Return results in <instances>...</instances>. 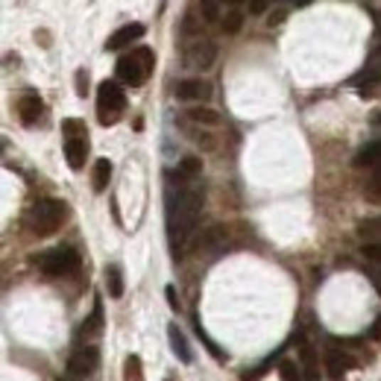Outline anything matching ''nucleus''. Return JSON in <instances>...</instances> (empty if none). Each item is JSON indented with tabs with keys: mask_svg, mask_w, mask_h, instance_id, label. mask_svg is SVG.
<instances>
[{
	"mask_svg": "<svg viewBox=\"0 0 381 381\" xmlns=\"http://www.w3.org/2000/svg\"><path fill=\"white\" fill-rule=\"evenodd\" d=\"M56 381H77V375H62V378H56Z\"/></svg>",
	"mask_w": 381,
	"mask_h": 381,
	"instance_id": "obj_36",
	"label": "nucleus"
},
{
	"mask_svg": "<svg viewBox=\"0 0 381 381\" xmlns=\"http://www.w3.org/2000/svg\"><path fill=\"white\" fill-rule=\"evenodd\" d=\"M124 112H127V94H124V88L117 85V82H112V80H106L100 85V91H97V121L103 127H112V124L121 121Z\"/></svg>",
	"mask_w": 381,
	"mask_h": 381,
	"instance_id": "obj_4",
	"label": "nucleus"
},
{
	"mask_svg": "<svg viewBox=\"0 0 381 381\" xmlns=\"http://www.w3.org/2000/svg\"><path fill=\"white\" fill-rule=\"evenodd\" d=\"M106 291L112 299H121L124 296V276H121V267H106Z\"/></svg>",
	"mask_w": 381,
	"mask_h": 381,
	"instance_id": "obj_20",
	"label": "nucleus"
},
{
	"mask_svg": "<svg viewBox=\"0 0 381 381\" xmlns=\"http://www.w3.org/2000/svg\"><path fill=\"white\" fill-rule=\"evenodd\" d=\"M218 59V44L208 41V38H197L194 44L185 47V65L194 68V70H208Z\"/></svg>",
	"mask_w": 381,
	"mask_h": 381,
	"instance_id": "obj_8",
	"label": "nucleus"
},
{
	"mask_svg": "<svg viewBox=\"0 0 381 381\" xmlns=\"http://www.w3.org/2000/svg\"><path fill=\"white\" fill-rule=\"evenodd\" d=\"M200 171H203V161H200V159H194V156H188V159H182V161H179V168H176V179H179V182H190V179H197V176H200Z\"/></svg>",
	"mask_w": 381,
	"mask_h": 381,
	"instance_id": "obj_19",
	"label": "nucleus"
},
{
	"mask_svg": "<svg viewBox=\"0 0 381 381\" xmlns=\"http://www.w3.org/2000/svg\"><path fill=\"white\" fill-rule=\"evenodd\" d=\"M124 381H144V364L138 355H129L124 364Z\"/></svg>",
	"mask_w": 381,
	"mask_h": 381,
	"instance_id": "obj_23",
	"label": "nucleus"
},
{
	"mask_svg": "<svg viewBox=\"0 0 381 381\" xmlns=\"http://www.w3.org/2000/svg\"><path fill=\"white\" fill-rule=\"evenodd\" d=\"M294 4H296V6H302V4H311V0H294Z\"/></svg>",
	"mask_w": 381,
	"mask_h": 381,
	"instance_id": "obj_37",
	"label": "nucleus"
},
{
	"mask_svg": "<svg viewBox=\"0 0 381 381\" xmlns=\"http://www.w3.org/2000/svg\"><path fill=\"white\" fill-rule=\"evenodd\" d=\"M279 375H281V381H302V367H299L296 361H288V358H284V361L279 364Z\"/></svg>",
	"mask_w": 381,
	"mask_h": 381,
	"instance_id": "obj_24",
	"label": "nucleus"
},
{
	"mask_svg": "<svg viewBox=\"0 0 381 381\" xmlns=\"http://www.w3.org/2000/svg\"><path fill=\"white\" fill-rule=\"evenodd\" d=\"M62 132H65V159L74 171H80L85 159H88V132H85V124L77 121V117H68L62 124Z\"/></svg>",
	"mask_w": 381,
	"mask_h": 381,
	"instance_id": "obj_6",
	"label": "nucleus"
},
{
	"mask_svg": "<svg viewBox=\"0 0 381 381\" xmlns=\"http://www.w3.org/2000/svg\"><path fill=\"white\" fill-rule=\"evenodd\" d=\"M65 214H68V208H65L62 200L44 197V200H36L27 208V214H23V226L38 237H47V235L59 232V226L65 223Z\"/></svg>",
	"mask_w": 381,
	"mask_h": 381,
	"instance_id": "obj_2",
	"label": "nucleus"
},
{
	"mask_svg": "<svg viewBox=\"0 0 381 381\" xmlns=\"http://www.w3.org/2000/svg\"><path fill=\"white\" fill-rule=\"evenodd\" d=\"M100 328H103V305H100V299H97V302H94L91 317L82 323V335H97Z\"/></svg>",
	"mask_w": 381,
	"mask_h": 381,
	"instance_id": "obj_22",
	"label": "nucleus"
},
{
	"mask_svg": "<svg viewBox=\"0 0 381 381\" xmlns=\"http://www.w3.org/2000/svg\"><path fill=\"white\" fill-rule=\"evenodd\" d=\"M33 264L44 276H70V273L80 270V255H77V249H70V247H56V249L38 252L33 258Z\"/></svg>",
	"mask_w": 381,
	"mask_h": 381,
	"instance_id": "obj_5",
	"label": "nucleus"
},
{
	"mask_svg": "<svg viewBox=\"0 0 381 381\" xmlns=\"http://www.w3.org/2000/svg\"><path fill=\"white\" fill-rule=\"evenodd\" d=\"M352 85L358 88V91L364 94V97H372V94L381 91V44L370 53L367 65L361 68V74L352 80Z\"/></svg>",
	"mask_w": 381,
	"mask_h": 381,
	"instance_id": "obj_7",
	"label": "nucleus"
},
{
	"mask_svg": "<svg viewBox=\"0 0 381 381\" xmlns=\"http://www.w3.org/2000/svg\"><path fill=\"white\" fill-rule=\"evenodd\" d=\"M188 121H194L200 127H220L223 117L214 109H208V106H194V109H188Z\"/></svg>",
	"mask_w": 381,
	"mask_h": 381,
	"instance_id": "obj_16",
	"label": "nucleus"
},
{
	"mask_svg": "<svg viewBox=\"0 0 381 381\" xmlns=\"http://www.w3.org/2000/svg\"><path fill=\"white\" fill-rule=\"evenodd\" d=\"M223 4H229V6H241L244 0H223Z\"/></svg>",
	"mask_w": 381,
	"mask_h": 381,
	"instance_id": "obj_35",
	"label": "nucleus"
},
{
	"mask_svg": "<svg viewBox=\"0 0 381 381\" xmlns=\"http://www.w3.org/2000/svg\"><path fill=\"white\" fill-rule=\"evenodd\" d=\"M358 237L364 244H381V218H367L358 223Z\"/></svg>",
	"mask_w": 381,
	"mask_h": 381,
	"instance_id": "obj_18",
	"label": "nucleus"
},
{
	"mask_svg": "<svg viewBox=\"0 0 381 381\" xmlns=\"http://www.w3.org/2000/svg\"><path fill=\"white\" fill-rule=\"evenodd\" d=\"M164 294H168V302H171V308H173V311H176V308H179V302H176V291H173V288H168V291H164Z\"/></svg>",
	"mask_w": 381,
	"mask_h": 381,
	"instance_id": "obj_32",
	"label": "nucleus"
},
{
	"mask_svg": "<svg viewBox=\"0 0 381 381\" xmlns=\"http://www.w3.org/2000/svg\"><path fill=\"white\" fill-rule=\"evenodd\" d=\"M168 381H171V378H168Z\"/></svg>",
	"mask_w": 381,
	"mask_h": 381,
	"instance_id": "obj_38",
	"label": "nucleus"
},
{
	"mask_svg": "<svg viewBox=\"0 0 381 381\" xmlns=\"http://www.w3.org/2000/svg\"><path fill=\"white\" fill-rule=\"evenodd\" d=\"M372 127H381V112H378V114H372Z\"/></svg>",
	"mask_w": 381,
	"mask_h": 381,
	"instance_id": "obj_34",
	"label": "nucleus"
},
{
	"mask_svg": "<svg viewBox=\"0 0 381 381\" xmlns=\"http://www.w3.org/2000/svg\"><path fill=\"white\" fill-rule=\"evenodd\" d=\"M355 367V358L346 355L343 349H328L326 352V372H328V381H343V372Z\"/></svg>",
	"mask_w": 381,
	"mask_h": 381,
	"instance_id": "obj_10",
	"label": "nucleus"
},
{
	"mask_svg": "<svg viewBox=\"0 0 381 381\" xmlns=\"http://www.w3.org/2000/svg\"><path fill=\"white\" fill-rule=\"evenodd\" d=\"M203 214V190L197 185H182L179 190H168V237L173 249L185 247L188 237L197 232Z\"/></svg>",
	"mask_w": 381,
	"mask_h": 381,
	"instance_id": "obj_1",
	"label": "nucleus"
},
{
	"mask_svg": "<svg viewBox=\"0 0 381 381\" xmlns=\"http://www.w3.org/2000/svg\"><path fill=\"white\" fill-rule=\"evenodd\" d=\"M168 338H171V346H173V355L182 361V364H190L194 361V355H190V346H188V340H185V335L179 331V326L173 323V326H168Z\"/></svg>",
	"mask_w": 381,
	"mask_h": 381,
	"instance_id": "obj_14",
	"label": "nucleus"
},
{
	"mask_svg": "<svg viewBox=\"0 0 381 381\" xmlns=\"http://www.w3.org/2000/svg\"><path fill=\"white\" fill-rule=\"evenodd\" d=\"M241 23H244V15L232 9V12H226V18L220 21V27H223V33H226V36H235L237 30H241Z\"/></svg>",
	"mask_w": 381,
	"mask_h": 381,
	"instance_id": "obj_26",
	"label": "nucleus"
},
{
	"mask_svg": "<svg viewBox=\"0 0 381 381\" xmlns=\"http://www.w3.org/2000/svg\"><path fill=\"white\" fill-rule=\"evenodd\" d=\"M370 338H372V340H381V317L375 320V326H372V331H370Z\"/></svg>",
	"mask_w": 381,
	"mask_h": 381,
	"instance_id": "obj_31",
	"label": "nucleus"
},
{
	"mask_svg": "<svg viewBox=\"0 0 381 381\" xmlns=\"http://www.w3.org/2000/svg\"><path fill=\"white\" fill-rule=\"evenodd\" d=\"M176 97L185 103H203L211 97V85L205 80H185L176 85Z\"/></svg>",
	"mask_w": 381,
	"mask_h": 381,
	"instance_id": "obj_12",
	"label": "nucleus"
},
{
	"mask_svg": "<svg viewBox=\"0 0 381 381\" xmlns=\"http://www.w3.org/2000/svg\"><path fill=\"white\" fill-rule=\"evenodd\" d=\"M264 6H267V0H252V4H249L252 15H261V12H264Z\"/></svg>",
	"mask_w": 381,
	"mask_h": 381,
	"instance_id": "obj_29",
	"label": "nucleus"
},
{
	"mask_svg": "<svg viewBox=\"0 0 381 381\" xmlns=\"http://www.w3.org/2000/svg\"><path fill=\"white\" fill-rule=\"evenodd\" d=\"M153 68H156V53L150 50V47H138V50L124 53L121 59H117L114 74H117V80H121V82L138 88V85H144L150 80Z\"/></svg>",
	"mask_w": 381,
	"mask_h": 381,
	"instance_id": "obj_3",
	"label": "nucleus"
},
{
	"mask_svg": "<svg viewBox=\"0 0 381 381\" xmlns=\"http://www.w3.org/2000/svg\"><path fill=\"white\" fill-rule=\"evenodd\" d=\"M372 21H375V33H381V12H370Z\"/></svg>",
	"mask_w": 381,
	"mask_h": 381,
	"instance_id": "obj_33",
	"label": "nucleus"
},
{
	"mask_svg": "<svg viewBox=\"0 0 381 381\" xmlns=\"http://www.w3.org/2000/svg\"><path fill=\"white\" fill-rule=\"evenodd\" d=\"M364 200L381 205V171H372V176L364 185Z\"/></svg>",
	"mask_w": 381,
	"mask_h": 381,
	"instance_id": "obj_21",
	"label": "nucleus"
},
{
	"mask_svg": "<svg viewBox=\"0 0 381 381\" xmlns=\"http://www.w3.org/2000/svg\"><path fill=\"white\" fill-rule=\"evenodd\" d=\"M109 179H112V161L109 159H97V164H94V173H91V185L97 194H103V190L109 188Z\"/></svg>",
	"mask_w": 381,
	"mask_h": 381,
	"instance_id": "obj_17",
	"label": "nucleus"
},
{
	"mask_svg": "<svg viewBox=\"0 0 381 381\" xmlns=\"http://www.w3.org/2000/svg\"><path fill=\"white\" fill-rule=\"evenodd\" d=\"M220 4H223V0H200V15L208 23H214V21L220 18Z\"/></svg>",
	"mask_w": 381,
	"mask_h": 381,
	"instance_id": "obj_25",
	"label": "nucleus"
},
{
	"mask_svg": "<svg viewBox=\"0 0 381 381\" xmlns=\"http://www.w3.org/2000/svg\"><path fill=\"white\" fill-rule=\"evenodd\" d=\"M367 276H370V281L375 284V291L381 294V270H375V267H370V270H367Z\"/></svg>",
	"mask_w": 381,
	"mask_h": 381,
	"instance_id": "obj_28",
	"label": "nucleus"
},
{
	"mask_svg": "<svg viewBox=\"0 0 381 381\" xmlns=\"http://www.w3.org/2000/svg\"><path fill=\"white\" fill-rule=\"evenodd\" d=\"M77 80H80V82H77V94H80V97H82V94L88 91V82H85V74H80Z\"/></svg>",
	"mask_w": 381,
	"mask_h": 381,
	"instance_id": "obj_30",
	"label": "nucleus"
},
{
	"mask_svg": "<svg viewBox=\"0 0 381 381\" xmlns=\"http://www.w3.org/2000/svg\"><path fill=\"white\" fill-rule=\"evenodd\" d=\"M141 36H144V23H127V27H121L106 41V50H124L127 44H132Z\"/></svg>",
	"mask_w": 381,
	"mask_h": 381,
	"instance_id": "obj_13",
	"label": "nucleus"
},
{
	"mask_svg": "<svg viewBox=\"0 0 381 381\" xmlns=\"http://www.w3.org/2000/svg\"><path fill=\"white\" fill-rule=\"evenodd\" d=\"M355 164H358V168H370V171H381V141L367 144L358 156H355Z\"/></svg>",
	"mask_w": 381,
	"mask_h": 381,
	"instance_id": "obj_15",
	"label": "nucleus"
},
{
	"mask_svg": "<svg viewBox=\"0 0 381 381\" xmlns=\"http://www.w3.org/2000/svg\"><path fill=\"white\" fill-rule=\"evenodd\" d=\"M97 367H100V352L94 349V346L77 349V352L68 358V372H70V375H77V378L97 372Z\"/></svg>",
	"mask_w": 381,
	"mask_h": 381,
	"instance_id": "obj_9",
	"label": "nucleus"
},
{
	"mask_svg": "<svg viewBox=\"0 0 381 381\" xmlns=\"http://www.w3.org/2000/svg\"><path fill=\"white\" fill-rule=\"evenodd\" d=\"M361 255L367 261H375V264H381V244H364L361 247Z\"/></svg>",
	"mask_w": 381,
	"mask_h": 381,
	"instance_id": "obj_27",
	"label": "nucleus"
},
{
	"mask_svg": "<svg viewBox=\"0 0 381 381\" xmlns=\"http://www.w3.org/2000/svg\"><path fill=\"white\" fill-rule=\"evenodd\" d=\"M15 109H18V117H21V124H27V127L38 124V117L44 114V103H41V97H38V94H23V97H18Z\"/></svg>",
	"mask_w": 381,
	"mask_h": 381,
	"instance_id": "obj_11",
	"label": "nucleus"
}]
</instances>
